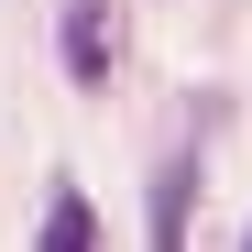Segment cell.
Segmentation results:
<instances>
[{
	"mask_svg": "<svg viewBox=\"0 0 252 252\" xmlns=\"http://www.w3.org/2000/svg\"><path fill=\"white\" fill-rule=\"evenodd\" d=\"M187 176H197L187 154H176V164H164V176H154V241H164V252L187 241Z\"/></svg>",
	"mask_w": 252,
	"mask_h": 252,
	"instance_id": "3",
	"label": "cell"
},
{
	"mask_svg": "<svg viewBox=\"0 0 252 252\" xmlns=\"http://www.w3.org/2000/svg\"><path fill=\"white\" fill-rule=\"evenodd\" d=\"M66 77H77V88L110 77V11H99V0H66Z\"/></svg>",
	"mask_w": 252,
	"mask_h": 252,
	"instance_id": "1",
	"label": "cell"
},
{
	"mask_svg": "<svg viewBox=\"0 0 252 252\" xmlns=\"http://www.w3.org/2000/svg\"><path fill=\"white\" fill-rule=\"evenodd\" d=\"M88 241H99V208L77 197V187H55L44 197V252H88Z\"/></svg>",
	"mask_w": 252,
	"mask_h": 252,
	"instance_id": "2",
	"label": "cell"
},
{
	"mask_svg": "<svg viewBox=\"0 0 252 252\" xmlns=\"http://www.w3.org/2000/svg\"><path fill=\"white\" fill-rule=\"evenodd\" d=\"M241 241H252V230H241Z\"/></svg>",
	"mask_w": 252,
	"mask_h": 252,
	"instance_id": "4",
	"label": "cell"
}]
</instances>
